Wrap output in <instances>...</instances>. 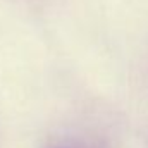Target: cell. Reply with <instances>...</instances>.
Returning a JSON list of instances; mask_svg holds the SVG:
<instances>
[]
</instances>
